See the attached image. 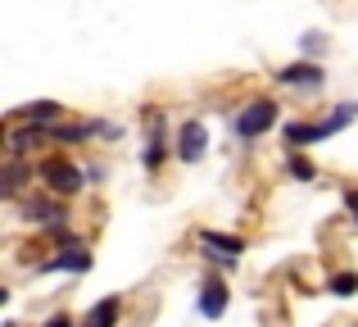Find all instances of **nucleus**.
I'll list each match as a JSON object with an SVG mask.
<instances>
[{
  "instance_id": "f257e3e1",
  "label": "nucleus",
  "mask_w": 358,
  "mask_h": 327,
  "mask_svg": "<svg viewBox=\"0 0 358 327\" xmlns=\"http://www.w3.org/2000/svg\"><path fill=\"white\" fill-rule=\"evenodd\" d=\"M272 123H277V105H272V100H254L250 109H241L236 137H245V141H250V137H263Z\"/></svg>"
},
{
  "instance_id": "f03ea898",
  "label": "nucleus",
  "mask_w": 358,
  "mask_h": 327,
  "mask_svg": "<svg viewBox=\"0 0 358 327\" xmlns=\"http://www.w3.org/2000/svg\"><path fill=\"white\" fill-rule=\"evenodd\" d=\"M41 182H50L59 195H69V191H78V186H82V168H73V164H64V160H45L41 164Z\"/></svg>"
},
{
  "instance_id": "7ed1b4c3",
  "label": "nucleus",
  "mask_w": 358,
  "mask_h": 327,
  "mask_svg": "<svg viewBox=\"0 0 358 327\" xmlns=\"http://www.w3.org/2000/svg\"><path fill=\"white\" fill-rule=\"evenodd\" d=\"M204 146H209V132H204L200 118L182 123V132H177V155H182V160L191 164V160H200V155H204Z\"/></svg>"
},
{
  "instance_id": "20e7f679",
  "label": "nucleus",
  "mask_w": 358,
  "mask_h": 327,
  "mask_svg": "<svg viewBox=\"0 0 358 327\" xmlns=\"http://www.w3.org/2000/svg\"><path fill=\"white\" fill-rule=\"evenodd\" d=\"M64 268H73V273H82V268H91V255H87L82 246H73V250H64V255L45 259V264H41V273H64Z\"/></svg>"
},
{
  "instance_id": "39448f33",
  "label": "nucleus",
  "mask_w": 358,
  "mask_h": 327,
  "mask_svg": "<svg viewBox=\"0 0 358 327\" xmlns=\"http://www.w3.org/2000/svg\"><path fill=\"white\" fill-rule=\"evenodd\" d=\"M277 78L286 82V87H317V82H322V69H317V64H286Z\"/></svg>"
},
{
  "instance_id": "423d86ee",
  "label": "nucleus",
  "mask_w": 358,
  "mask_h": 327,
  "mask_svg": "<svg viewBox=\"0 0 358 327\" xmlns=\"http://www.w3.org/2000/svg\"><path fill=\"white\" fill-rule=\"evenodd\" d=\"M222 309H227V286H222V282H204L200 314H204V319H222Z\"/></svg>"
},
{
  "instance_id": "0eeeda50",
  "label": "nucleus",
  "mask_w": 358,
  "mask_h": 327,
  "mask_svg": "<svg viewBox=\"0 0 358 327\" xmlns=\"http://www.w3.org/2000/svg\"><path fill=\"white\" fill-rule=\"evenodd\" d=\"M317 137H331L327 123H286V146H304V141H317Z\"/></svg>"
},
{
  "instance_id": "6e6552de",
  "label": "nucleus",
  "mask_w": 358,
  "mask_h": 327,
  "mask_svg": "<svg viewBox=\"0 0 358 327\" xmlns=\"http://www.w3.org/2000/svg\"><path fill=\"white\" fill-rule=\"evenodd\" d=\"M114 319H118V295H109V300H100L96 309L87 314V323H82V327H114Z\"/></svg>"
},
{
  "instance_id": "1a4fd4ad",
  "label": "nucleus",
  "mask_w": 358,
  "mask_h": 327,
  "mask_svg": "<svg viewBox=\"0 0 358 327\" xmlns=\"http://www.w3.org/2000/svg\"><path fill=\"white\" fill-rule=\"evenodd\" d=\"M200 241L209 250H227V255H241V250H245V241L241 237H227V232H200Z\"/></svg>"
},
{
  "instance_id": "9d476101",
  "label": "nucleus",
  "mask_w": 358,
  "mask_h": 327,
  "mask_svg": "<svg viewBox=\"0 0 358 327\" xmlns=\"http://www.w3.org/2000/svg\"><path fill=\"white\" fill-rule=\"evenodd\" d=\"M18 114H23V118H32V123H50V118L59 114V105H55V100H36V105H23Z\"/></svg>"
},
{
  "instance_id": "9b49d317",
  "label": "nucleus",
  "mask_w": 358,
  "mask_h": 327,
  "mask_svg": "<svg viewBox=\"0 0 358 327\" xmlns=\"http://www.w3.org/2000/svg\"><path fill=\"white\" fill-rule=\"evenodd\" d=\"M327 291H331V295H354L358 291V277L354 273H336L331 282H327Z\"/></svg>"
},
{
  "instance_id": "f8f14e48",
  "label": "nucleus",
  "mask_w": 358,
  "mask_h": 327,
  "mask_svg": "<svg viewBox=\"0 0 358 327\" xmlns=\"http://www.w3.org/2000/svg\"><path fill=\"white\" fill-rule=\"evenodd\" d=\"M36 132H41V127H23V132H14V146H9V151H14V155H23L27 146L36 141Z\"/></svg>"
},
{
  "instance_id": "ddd939ff",
  "label": "nucleus",
  "mask_w": 358,
  "mask_h": 327,
  "mask_svg": "<svg viewBox=\"0 0 358 327\" xmlns=\"http://www.w3.org/2000/svg\"><path fill=\"white\" fill-rule=\"evenodd\" d=\"M290 173H295L299 182H308V177H313V164H308L304 155H290Z\"/></svg>"
},
{
  "instance_id": "4468645a",
  "label": "nucleus",
  "mask_w": 358,
  "mask_h": 327,
  "mask_svg": "<svg viewBox=\"0 0 358 327\" xmlns=\"http://www.w3.org/2000/svg\"><path fill=\"white\" fill-rule=\"evenodd\" d=\"M345 204H350V214L358 218V191H350V195H345Z\"/></svg>"
},
{
  "instance_id": "2eb2a0df",
  "label": "nucleus",
  "mask_w": 358,
  "mask_h": 327,
  "mask_svg": "<svg viewBox=\"0 0 358 327\" xmlns=\"http://www.w3.org/2000/svg\"><path fill=\"white\" fill-rule=\"evenodd\" d=\"M45 327H73V323H69V319H64V314H59V319H50Z\"/></svg>"
}]
</instances>
